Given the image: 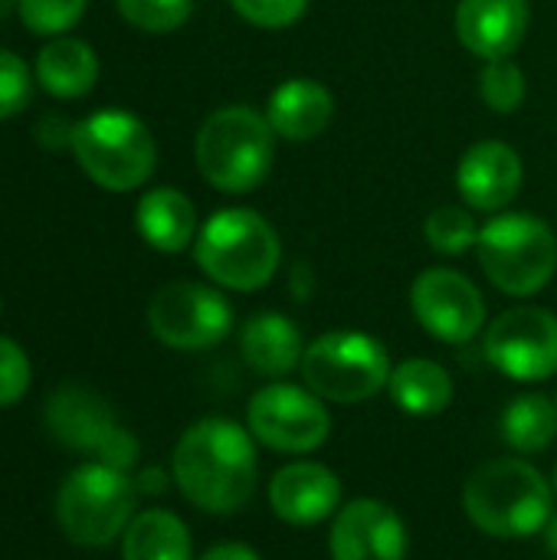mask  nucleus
<instances>
[{
	"label": "nucleus",
	"instance_id": "1",
	"mask_svg": "<svg viewBox=\"0 0 557 560\" xmlns=\"http://www.w3.org/2000/svg\"><path fill=\"white\" fill-rule=\"evenodd\" d=\"M174 482L181 495L210 515L240 512L256 492V446L253 436L223 417L194 423L174 446Z\"/></svg>",
	"mask_w": 557,
	"mask_h": 560
},
{
	"label": "nucleus",
	"instance_id": "2",
	"mask_svg": "<svg viewBox=\"0 0 557 560\" xmlns=\"http://www.w3.org/2000/svg\"><path fill=\"white\" fill-rule=\"evenodd\" d=\"M548 479L525 459H492L479 466L466 489V518L489 538H529L545 532L552 512Z\"/></svg>",
	"mask_w": 557,
	"mask_h": 560
},
{
	"label": "nucleus",
	"instance_id": "3",
	"mask_svg": "<svg viewBox=\"0 0 557 560\" xmlns=\"http://www.w3.org/2000/svg\"><path fill=\"white\" fill-rule=\"evenodd\" d=\"M194 256L210 282L233 292H256L276 276L282 243L272 223L256 210L227 207L200 226Z\"/></svg>",
	"mask_w": 557,
	"mask_h": 560
},
{
	"label": "nucleus",
	"instance_id": "4",
	"mask_svg": "<svg viewBox=\"0 0 557 560\" xmlns=\"http://www.w3.org/2000/svg\"><path fill=\"white\" fill-rule=\"evenodd\" d=\"M272 148L276 131L263 112L250 105H227L200 125L194 158L210 187L223 194H250L269 177Z\"/></svg>",
	"mask_w": 557,
	"mask_h": 560
},
{
	"label": "nucleus",
	"instance_id": "5",
	"mask_svg": "<svg viewBox=\"0 0 557 560\" xmlns=\"http://www.w3.org/2000/svg\"><path fill=\"white\" fill-rule=\"evenodd\" d=\"M69 148L82 174L112 194H128L148 184L158 164L151 128L131 112H95L72 125Z\"/></svg>",
	"mask_w": 557,
	"mask_h": 560
},
{
	"label": "nucleus",
	"instance_id": "6",
	"mask_svg": "<svg viewBox=\"0 0 557 560\" xmlns=\"http://www.w3.org/2000/svg\"><path fill=\"white\" fill-rule=\"evenodd\" d=\"M138 482L105 463L72 469L56 492V525L79 548H105L135 518Z\"/></svg>",
	"mask_w": 557,
	"mask_h": 560
},
{
	"label": "nucleus",
	"instance_id": "7",
	"mask_svg": "<svg viewBox=\"0 0 557 560\" xmlns=\"http://www.w3.org/2000/svg\"><path fill=\"white\" fill-rule=\"evenodd\" d=\"M476 253L489 282L515 299L538 295L557 272L555 230L529 213L492 217L479 230Z\"/></svg>",
	"mask_w": 557,
	"mask_h": 560
},
{
	"label": "nucleus",
	"instance_id": "8",
	"mask_svg": "<svg viewBox=\"0 0 557 560\" xmlns=\"http://www.w3.org/2000/svg\"><path fill=\"white\" fill-rule=\"evenodd\" d=\"M384 345L364 331H328L302 354V377L312 394L332 404H361L391 381Z\"/></svg>",
	"mask_w": 557,
	"mask_h": 560
},
{
	"label": "nucleus",
	"instance_id": "9",
	"mask_svg": "<svg viewBox=\"0 0 557 560\" xmlns=\"http://www.w3.org/2000/svg\"><path fill=\"white\" fill-rule=\"evenodd\" d=\"M151 335L174 351H207L233 328L230 302L200 282H171L148 305Z\"/></svg>",
	"mask_w": 557,
	"mask_h": 560
},
{
	"label": "nucleus",
	"instance_id": "10",
	"mask_svg": "<svg viewBox=\"0 0 557 560\" xmlns=\"http://www.w3.org/2000/svg\"><path fill=\"white\" fill-rule=\"evenodd\" d=\"M250 433L276 453H312L332 433L322 397L295 384H266L246 407Z\"/></svg>",
	"mask_w": 557,
	"mask_h": 560
},
{
	"label": "nucleus",
	"instance_id": "11",
	"mask_svg": "<svg viewBox=\"0 0 557 560\" xmlns=\"http://www.w3.org/2000/svg\"><path fill=\"white\" fill-rule=\"evenodd\" d=\"M483 351L512 381H548L557 374V315L535 305L509 308L486 328Z\"/></svg>",
	"mask_w": 557,
	"mask_h": 560
},
{
	"label": "nucleus",
	"instance_id": "12",
	"mask_svg": "<svg viewBox=\"0 0 557 560\" xmlns=\"http://www.w3.org/2000/svg\"><path fill=\"white\" fill-rule=\"evenodd\" d=\"M410 308L417 322L446 345H466L483 331L486 302L479 289L456 269H427L414 279Z\"/></svg>",
	"mask_w": 557,
	"mask_h": 560
},
{
	"label": "nucleus",
	"instance_id": "13",
	"mask_svg": "<svg viewBox=\"0 0 557 560\" xmlns=\"http://www.w3.org/2000/svg\"><path fill=\"white\" fill-rule=\"evenodd\" d=\"M328 548L332 560H404L407 528L391 505L378 499H355L338 509Z\"/></svg>",
	"mask_w": 557,
	"mask_h": 560
},
{
	"label": "nucleus",
	"instance_id": "14",
	"mask_svg": "<svg viewBox=\"0 0 557 560\" xmlns=\"http://www.w3.org/2000/svg\"><path fill=\"white\" fill-rule=\"evenodd\" d=\"M269 505L279 522L309 528L341 509V479L322 463H289L269 482Z\"/></svg>",
	"mask_w": 557,
	"mask_h": 560
},
{
	"label": "nucleus",
	"instance_id": "15",
	"mask_svg": "<svg viewBox=\"0 0 557 560\" xmlns=\"http://www.w3.org/2000/svg\"><path fill=\"white\" fill-rule=\"evenodd\" d=\"M522 158L506 141H479L473 144L460 167H456V187L469 210L496 213L509 207L522 190Z\"/></svg>",
	"mask_w": 557,
	"mask_h": 560
},
{
	"label": "nucleus",
	"instance_id": "16",
	"mask_svg": "<svg viewBox=\"0 0 557 560\" xmlns=\"http://www.w3.org/2000/svg\"><path fill=\"white\" fill-rule=\"evenodd\" d=\"M529 20V0H460L456 36L483 59H506L522 46Z\"/></svg>",
	"mask_w": 557,
	"mask_h": 560
},
{
	"label": "nucleus",
	"instance_id": "17",
	"mask_svg": "<svg viewBox=\"0 0 557 560\" xmlns=\"http://www.w3.org/2000/svg\"><path fill=\"white\" fill-rule=\"evenodd\" d=\"M46 427L62 446L79 453H98V446L118 423L95 390L66 384L46 400Z\"/></svg>",
	"mask_w": 557,
	"mask_h": 560
},
{
	"label": "nucleus",
	"instance_id": "18",
	"mask_svg": "<svg viewBox=\"0 0 557 560\" xmlns=\"http://www.w3.org/2000/svg\"><path fill=\"white\" fill-rule=\"evenodd\" d=\"M335 115V98L332 92L305 75L286 79L266 105V118L276 131V138L286 141H312L318 138Z\"/></svg>",
	"mask_w": 557,
	"mask_h": 560
},
{
	"label": "nucleus",
	"instance_id": "19",
	"mask_svg": "<svg viewBox=\"0 0 557 560\" xmlns=\"http://www.w3.org/2000/svg\"><path fill=\"white\" fill-rule=\"evenodd\" d=\"M240 351L246 364L263 377H286L292 368H302V335L295 322L279 312H259L240 328Z\"/></svg>",
	"mask_w": 557,
	"mask_h": 560
},
{
	"label": "nucleus",
	"instance_id": "20",
	"mask_svg": "<svg viewBox=\"0 0 557 560\" xmlns=\"http://www.w3.org/2000/svg\"><path fill=\"white\" fill-rule=\"evenodd\" d=\"M141 240L158 253H184L197 240V210L187 194L174 187H154L141 194L135 210Z\"/></svg>",
	"mask_w": 557,
	"mask_h": 560
},
{
	"label": "nucleus",
	"instance_id": "21",
	"mask_svg": "<svg viewBox=\"0 0 557 560\" xmlns=\"http://www.w3.org/2000/svg\"><path fill=\"white\" fill-rule=\"evenodd\" d=\"M33 79L53 98H82L98 82V56L85 39L53 36L36 52Z\"/></svg>",
	"mask_w": 557,
	"mask_h": 560
},
{
	"label": "nucleus",
	"instance_id": "22",
	"mask_svg": "<svg viewBox=\"0 0 557 560\" xmlns=\"http://www.w3.org/2000/svg\"><path fill=\"white\" fill-rule=\"evenodd\" d=\"M387 390L394 404L410 417H440L453 404V377L443 364L427 358L401 361L391 371Z\"/></svg>",
	"mask_w": 557,
	"mask_h": 560
},
{
	"label": "nucleus",
	"instance_id": "23",
	"mask_svg": "<svg viewBox=\"0 0 557 560\" xmlns=\"http://www.w3.org/2000/svg\"><path fill=\"white\" fill-rule=\"evenodd\" d=\"M121 560H190V532L174 512H138L121 535Z\"/></svg>",
	"mask_w": 557,
	"mask_h": 560
},
{
	"label": "nucleus",
	"instance_id": "24",
	"mask_svg": "<svg viewBox=\"0 0 557 560\" xmlns=\"http://www.w3.org/2000/svg\"><path fill=\"white\" fill-rule=\"evenodd\" d=\"M557 436V404L545 394H522L502 413V440L525 456L545 453Z\"/></svg>",
	"mask_w": 557,
	"mask_h": 560
},
{
	"label": "nucleus",
	"instance_id": "25",
	"mask_svg": "<svg viewBox=\"0 0 557 560\" xmlns=\"http://www.w3.org/2000/svg\"><path fill=\"white\" fill-rule=\"evenodd\" d=\"M479 230L466 207H437L423 220V236L440 256H463L479 243Z\"/></svg>",
	"mask_w": 557,
	"mask_h": 560
},
{
	"label": "nucleus",
	"instance_id": "26",
	"mask_svg": "<svg viewBox=\"0 0 557 560\" xmlns=\"http://www.w3.org/2000/svg\"><path fill=\"white\" fill-rule=\"evenodd\" d=\"M479 95H483V102L492 112L512 115L525 102V95H529V79H525L522 66L512 62V56L486 59L483 75H479Z\"/></svg>",
	"mask_w": 557,
	"mask_h": 560
},
{
	"label": "nucleus",
	"instance_id": "27",
	"mask_svg": "<svg viewBox=\"0 0 557 560\" xmlns=\"http://www.w3.org/2000/svg\"><path fill=\"white\" fill-rule=\"evenodd\" d=\"M115 7L141 33H174L187 23L194 0H115Z\"/></svg>",
	"mask_w": 557,
	"mask_h": 560
},
{
	"label": "nucleus",
	"instance_id": "28",
	"mask_svg": "<svg viewBox=\"0 0 557 560\" xmlns=\"http://www.w3.org/2000/svg\"><path fill=\"white\" fill-rule=\"evenodd\" d=\"M89 0H20L16 13L23 20V26L36 36H62L69 33L82 13H85Z\"/></svg>",
	"mask_w": 557,
	"mask_h": 560
},
{
	"label": "nucleus",
	"instance_id": "29",
	"mask_svg": "<svg viewBox=\"0 0 557 560\" xmlns=\"http://www.w3.org/2000/svg\"><path fill=\"white\" fill-rule=\"evenodd\" d=\"M30 98H33V72H30V66L20 56L0 49V121L23 112L30 105Z\"/></svg>",
	"mask_w": 557,
	"mask_h": 560
},
{
	"label": "nucleus",
	"instance_id": "30",
	"mask_svg": "<svg viewBox=\"0 0 557 560\" xmlns=\"http://www.w3.org/2000/svg\"><path fill=\"white\" fill-rule=\"evenodd\" d=\"M33 371H30V358L26 351L13 341L0 335V407H13L16 400H23V394L30 390Z\"/></svg>",
	"mask_w": 557,
	"mask_h": 560
},
{
	"label": "nucleus",
	"instance_id": "31",
	"mask_svg": "<svg viewBox=\"0 0 557 560\" xmlns=\"http://www.w3.org/2000/svg\"><path fill=\"white\" fill-rule=\"evenodd\" d=\"M230 3L246 23L263 26V30L292 26L309 7V0H230Z\"/></svg>",
	"mask_w": 557,
	"mask_h": 560
},
{
	"label": "nucleus",
	"instance_id": "32",
	"mask_svg": "<svg viewBox=\"0 0 557 560\" xmlns=\"http://www.w3.org/2000/svg\"><path fill=\"white\" fill-rule=\"evenodd\" d=\"M98 463H105V466H112V469H121V472H128L131 466H135V459H138V440L128 433V430H121V427H115L112 433H108V440L98 446Z\"/></svg>",
	"mask_w": 557,
	"mask_h": 560
},
{
	"label": "nucleus",
	"instance_id": "33",
	"mask_svg": "<svg viewBox=\"0 0 557 560\" xmlns=\"http://www.w3.org/2000/svg\"><path fill=\"white\" fill-rule=\"evenodd\" d=\"M200 560H263L250 545H236V541H230V545H217V548H210L207 555Z\"/></svg>",
	"mask_w": 557,
	"mask_h": 560
},
{
	"label": "nucleus",
	"instance_id": "34",
	"mask_svg": "<svg viewBox=\"0 0 557 560\" xmlns=\"http://www.w3.org/2000/svg\"><path fill=\"white\" fill-rule=\"evenodd\" d=\"M545 548L557 558V515H552L548 525H545Z\"/></svg>",
	"mask_w": 557,
	"mask_h": 560
},
{
	"label": "nucleus",
	"instance_id": "35",
	"mask_svg": "<svg viewBox=\"0 0 557 560\" xmlns=\"http://www.w3.org/2000/svg\"><path fill=\"white\" fill-rule=\"evenodd\" d=\"M16 3H20V0H0V20L10 16V13L16 10Z\"/></svg>",
	"mask_w": 557,
	"mask_h": 560
},
{
	"label": "nucleus",
	"instance_id": "36",
	"mask_svg": "<svg viewBox=\"0 0 557 560\" xmlns=\"http://www.w3.org/2000/svg\"><path fill=\"white\" fill-rule=\"evenodd\" d=\"M555 492H557V469H555Z\"/></svg>",
	"mask_w": 557,
	"mask_h": 560
},
{
	"label": "nucleus",
	"instance_id": "37",
	"mask_svg": "<svg viewBox=\"0 0 557 560\" xmlns=\"http://www.w3.org/2000/svg\"><path fill=\"white\" fill-rule=\"evenodd\" d=\"M0 312H3V302H0Z\"/></svg>",
	"mask_w": 557,
	"mask_h": 560
}]
</instances>
